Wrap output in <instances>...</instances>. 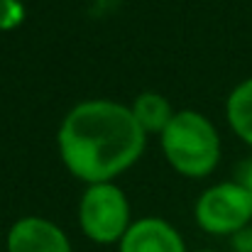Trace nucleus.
Returning <instances> with one entry per match:
<instances>
[{
  "mask_svg": "<svg viewBox=\"0 0 252 252\" xmlns=\"http://www.w3.org/2000/svg\"><path fill=\"white\" fill-rule=\"evenodd\" d=\"M57 150L64 169L88 186L115 181L135 167L147 150V135L130 105L88 98L64 115L57 130Z\"/></svg>",
  "mask_w": 252,
  "mask_h": 252,
  "instance_id": "obj_1",
  "label": "nucleus"
},
{
  "mask_svg": "<svg viewBox=\"0 0 252 252\" xmlns=\"http://www.w3.org/2000/svg\"><path fill=\"white\" fill-rule=\"evenodd\" d=\"M159 147L167 164L184 179L211 176L223 157V140L213 120L198 110H176L159 135Z\"/></svg>",
  "mask_w": 252,
  "mask_h": 252,
  "instance_id": "obj_2",
  "label": "nucleus"
},
{
  "mask_svg": "<svg viewBox=\"0 0 252 252\" xmlns=\"http://www.w3.org/2000/svg\"><path fill=\"white\" fill-rule=\"evenodd\" d=\"M132 225L127 193L115 181L88 184L79 198V228L95 245H118Z\"/></svg>",
  "mask_w": 252,
  "mask_h": 252,
  "instance_id": "obj_3",
  "label": "nucleus"
},
{
  "mask_svg": "<svg viewBox=\"0 0 252 252\" xmlns=\"http://www.w3.org/2000/svg\"><path fill=\"white\" fill-rule=\"evenodd\" d=\"M196 225L216 238H230L252 225V196L238 181H218L201 191L193 203Z\"/></svg>",
  "mask_w": 252,
  "mask_h": 252,
  "instance_id": "obj_4",
  "label": "nucleus"
},
{
  "mask_svg": "<svg viewBox=\"0 0 252 252\" xmlns=\"http://www.w3.org/2000/svg\"><path fill=\"white\" fill-rule=\"evenodd\" d=\"M5 252H74V248L59 223L42 216H22L7 230Z\"/></svg>",
  "mask_w": 252,
  "mask_h": 252,
  "instance_id": "obj_5",
  "label": "nucleus"
},
{
  "mask_svg": "<svg viewBox=\"0 0 252 252\" xmlns=\"http://www.w3.org/2000/svg\"><path fill=\"white\" fill-rule=\"evenodd\" d=\"M118 252H189V248L169 220L145 216L132 220L130 230L118 243Z\"/></svg>",
  "mask_w": 252,
  "mask_h": 252,
  "instance_id": "obj_6",
  "label": "nucleus"
},
{
  "mask_svg": "<svg viewBox=\"0 0 252 252\" xmlns=\"http://www.w3.org/2000/svg\"><path fill=\"white\" fill-rule=\"evenodd\" d=\"M130 113L137 120V125L145 130V135H162L164 127L174 118V105L167 95L157 93V91H142L132 98L130 103Z\"/></svg>",
  "mask_w": 252,
  "mask_h": 252,
  "instance_id": "obj_7",
  "label": "nucleus"
},
{
  "mask_svg": "<svg viewBox=\"0 0 252 252\" xmlns=\"http://www.w3.org/2000/svg\"><path fill=\"white\" fill-rule=\"evenodd\" d=\"M225 120L233 135L252 150V76L233 86L225 98Z\"/></svg>",
  "mask_w": 252,
  "mask_h": 252,
  "instance_id": "obj_8",
  "label": "nucleus"
},
{
  "mask_svg": "<svg viewBox=\"0 0 252 252\" xmlns=\"http://www.w3.org/2000/svg\"><path fill=\"white\" fill-rule=\"evenodd\" d=\"M25 5L22 0H0V32L17 30L25 22Z\"/></svg>",
  "mask_w": 252,
  "mask_h": 252,
  "instance_id": "obj_9",
  "label": "nucleus"
},
{
  "mask_svg": "<svg viewBox=\"0 0 252 252\" xmlns=\"http://www.w3.org/2000/svg\"><path fill=\"white\" fill-rule=\"evenodd\" d=\"M228 240H230V250L233 252H252V225L238 230V233L230 235Z\"/></svg>",
  "mask_w": 252,
  "mask_h": 252,
  "instance_id": "obj_10",
  "label": "nucleus"
},
{
  "mask_svg": "<svg viewBox=\"0 0 252 252\" xmlns=\"http://www.w3.org/2000/svg\"><path fill=\"white\" fill-rule=\"evenodd\" d=\"M248 191H250V196H252V157L250 159H245L243 164H240V169H238V176H235Z\"/></svg>",
  "mask_w": 252,
  "mask_h": 252,
  "instance_id": "obj_11",
  "label": "nucleus"
},
{
  "mask_svg": "<svg viewBox=\"0 0 252 252\" xmlns=\"http://www.w3.org/2000/svg\"><path fill=\"white\" fill-rule=\"evenodd\" d=\"M193 252H220V250H211V248H206V250H193Z\"/></svg>",
  "mask_w": 252,
  "mask_h": 252,
  "instance_id": "obj_12",
  "label": "nucleus"
}]
</instances>
